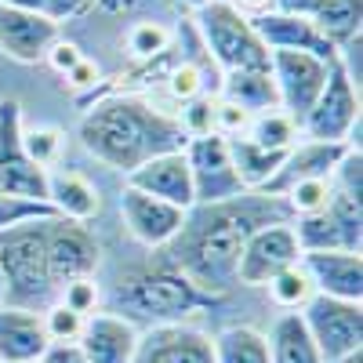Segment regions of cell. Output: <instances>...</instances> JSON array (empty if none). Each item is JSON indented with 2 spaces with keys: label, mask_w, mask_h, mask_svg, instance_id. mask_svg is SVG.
<instances>
[{
  "label": "cell",
  "mask_w": 363,
  "mask_h": 363,
  "mask_svg": "<svg viewBox=\"0 0 363 363\" xmlns=\"http://www.w3.org/2000/svg\"><path fill=\"white\" fill-rule=\"evenodd\" d=\"M291 222V211L280 196L244 193L225 203H196L186 211V225L164 247L167 262L207 294H225L236 284L240 251L262 225Z\"/></svg>",
  "instance_id": "cell-1"
},
{
  "label": "cell",
  "mask_w": 363,
  "mask_h": 363,
  "mask_svg": "<svg viewBox=\"0 0 363 363\" xmlns=\"http://www.w3.org/2000/svg\"><path fill=\"white\" fill-rule=\"evenodd\" d=\"M80 142L106 167L131 174L145 160L186 149L189 135L182 131L178 116L157 106H149L135 95H109L84 113Z\"/></svg>",
  "instance_id": "cell-2"
},
{
  "label": "cell",
  "mask_w": 363,
  "mask_h": 363,
  "mask_svg": "<svg viewBox=\"0 0 363 363\" xmlns=\"http://www.w3.org/2000/svg\"><path fill=\"white\" fill-rule=\"evenodd\" d=\"M211 306H218V294H207L196 287L186 272L171 262L145 265L128 272L113 291V313L124 320H145L149 327L160 323H182L193 313H203Z\"/></svg>",
  "instance_id": "cell-3"
},
{
  "label": "cell",
  "mask_w": 363,
  "mask_h": 363,
  "mask_svg": "<svg viewBox=\"0 0 363 363\" xmlns=\"http://www.w3.org/2000/svg\"><path fill=\"white\" fill-rule=\"evenodd\" d=\"M48 222H22L0 233V272H4V306L44 313L58 301V287L48 269Z\"/></svg>",
  "instance_id": "cell-4"
},
{
  "label": "cell",
  "mask_w": 363,
  "mask_h": 363,
  "mask_svg": "<svg viewBox=\"0 0 363 363\" xmlns=\"http://www.w3.org/2000/svg\"><path fill=\"white\" fill-rule=\"evenodd\" d=\"M196 29L222 73H262L269 69V48L258 40L251 18L233 0H211L196 11Z\"/></svg>",
  "instance_id": "cell-5"
},
{
  "label": "cell",
  "mask_w": 363,
  "mask_h": 363,
  "mask_svg": "<svg viewBox=\"0 0 363 363\" xmlns=\"http://www.w3.org/2000/svg\"><path fill=\"white\" fill-rule=\"evenodd\" d=\"M301 138L306 142H345L359 145V87L345 77V69L330 66V77L320 91L316 106L301 120Z\"/></svg>",
  "instance_id": "cell-6"
},
{
  "label": "cell",
  "mask_w": 363,
  "mask_h": 363,
  "mask_svg": "<svg viewBox=\"0 0 363 363\" xmlns=\"http://www.w3.org/2000/svg\"><path fill=\"white\" fill-rule=\"evenodd\" d=\"M330 66L335 62L306 55V51H269V77H272V87H277V106L298 128L316 106L320 91L330 77Z\"/></svg>",
  "instance_id": "cell-7"
},
{
  "label": "cell",
  "mask_w": 363,
  "mask_h": 363,
  "mask_svg": "<svg viewBox=\"0 0 363 363\" xmlns=\"http://www.w3.org/2000/svg\"><path fill=\"white\" fill-rule=\"evenodd\" d=\"M294 240L301 255L309 251H356L363 244V207L356 196L335 193L330 203L323 211H313V215L291 218Z\"/></svg>",
  "instance_id": "cell-8"
},
{
  "label": "cell",
  "mask_w": 363,
  "mask_h": 363,
  "mask_svg": "<svg viewBox=\"0 0 363 363\" xmlns=\"http://www.w3.org/2000/svg\"><path fill=\"white\" fill-rule=\"evenodd\" d=\"M298 316H301V323H306L309 338L316 342L323 363L363 349V306L359 301L313 294L306 306L298 309Z\"/></svg>",
  "instance_id": "cell-9"
},
{
  "label": "cell",
  "mask_w": 363,
  "mask_h": 363,
  "mask_svg": "<svg viewBox=\"0 0 363 363\" xmlns=\"http://www.w3.org/2000/svg\"><path fill=\"white\" fill-rule=\"evenodd\" d=\"M0 193L48 203V171L22 149V102L0 99Z\"/></svg>",
  "instance_id": "cell-10"
},
{
  "label": "cell",
  "mask_w": 363,
  "mask_h": 363,
  "mask_svg": "<svg viewBox=\"0 0 363 363\" xmlns=\"http://www.w3.org/2000/svg\"><path fill=\"white\" fill-rule=\"evenodd\" d=\"M186 164L193 174V196L196 203H225L244 196L247 189L240 186L233 157H229V142L222 135H200L186 142Z\"/></svg>",
  "instance_id": "cell-11"
},
{
  "label": "cell",
  "mask_w": 363,
  "mask_h": 363,
  "mask_svg": "<svg viewBox=\"0 0 363 363\" xmlns=\"http://www.w3.org/2000/svg\"><path fill=\"white\" fill-rule=\"evenodd\" d=\"M301 247L294 240L291 222H277V225H262L258 233H251V240L240 251L236 262V284H247V287H265L277 272L298 265Z\"/></svg>",
  "instance_id": "cell-12"
},
{
  "label": "cell",
  "mask_w": 363,
  "mask_h": 363,
  "mask_svg": "<svg viewBox=\"0 0 363 363\" xmlns=\"http://www.w3.org/2000/svg\"><path fill=\"white\" fill-rule=\"evenodd\" d=\"M48 269H51V284L58 287V294H62V287L73 284V280L95 277L99 240L80 222L51 218L48 222Z\"/></svg>",
  "instance_id": "cell-13"
},
{
  "label": "cell",
  "mask_w": 363,
  "mask_h": 363,
  "mask_svg": "<svg viewBox=\"0 0 363 363\" xmlns=\"http://www.w3.org/2000/svg\"><path fill=\"white\" fill-rule=\"evenodd\" d=\"M120 215H124L128 233L145 247H167L186 225V211L182 207L145 196L131 186H124V193H120Z\"/></svg>",
  "instance_id": "cell-14"
},
{
  "label": "cell",
  "mask_w": 363,
  "mask_h": 363,
  "mask_svg": "<svg viewBox=\"0 0 363 363\" xmlns=\"http://www.w3.org/2000/svg\"><path fill=\"white\" fill-rule=\"evenodd\" d=\"M58 29L62 26H55L44 15L0 4V55H8L11 62H22V66L44 62L48 51L62 40Z\"/></svg>",
  "instance_id": "cell-15"
},
{
  "label": "cell",
  "mask_w": 363,
  "mask_h": 363,
  "mask_svg": "<svg viewBox=\"0 0 363 363\" xmlns=\"http://www.w3.org/2000/svg\"><path fill=\"white\" fill-rule=\"evenodd\" d=\"M131 363H215L211 338L189 323H160L138 335Z\"/></svg>",
  "instance_id": "cell-16"
},
{
  "label": "cell",
  "mask_w": 363,
  "mask_h": 363,
  "mask_svg": "<svg viewBox=\"0 0 363 363\" xmlns=\"http://www.w3.org/2000/svg\"><path fill=\"white\" fill-rule=\"evenodd\" d=\"M316 294L363 306V255L356 251H309L298 258Z\"/></svg>",
  "instance_id": "cell-17"
},
{
  "label": "cell",
  "mask_w": 363,
  "mask_h": 363,
  "mask_svg": "<svg viewBox=\"0 0 363 363\" xmlns=\"http://www.w3.org/2000/svg\"><path fill=\"white\" fill-rule=\"evenodd\" d=\"M128 186L145 193V196H157L164 203H174L182 211L196 207V196H193V174H189V164H186V153H164V157H153L145 160L142 167H135L128 174Z\"/></svg>",
  "instance_id": "cell-18"
},
{
  "label": "cell",
  "mask_w": 363,
  "mask_h": 363,
  "mask_svg": "<svg viewBox=\"0 0 363 363\" xmlns=\"http://www.w3.org/2000/svg\"><path fill=\"white\" fill-rule=\"evenodd\" d=\"M258 40L269 48V51H306V55H316V58H327L335 62L338 51L330 44L320 29L301 18V15H287V11H265V15H255L251 18Z\"/></svg>",
  "instance_id": "cell-19"
},
{
  "label": "cell",
  "mask_w": 363,
  "mask_h": 363,
  "mask_svg": "<svg viewBox=\"0 0 363 363\" xmlns=\"http://www.w3.org/2000/svg\"><path fill=\"white\" fill-rule=\"evenodd\" d=\"M138 335L142 330L131 320L116 313H95L84 320L77 345L87 363H131L138 349Z\"/></svg>",
  "instance_id": "cell-20"
},
{
  "label": "cell",
  "mask_w": 363,
  "mask_h": 363,
  "mask_svg": "<svg viewBox=\"0 0 363 363\" xmlns=\"http://www.w3.org/2000/svg\"><path fill=\"white\" fill-rule=\"evenodd\" d=\"M345 142H294L287 149V157L277 171V178L262 189L265 196H284L298 182H316V178H330L338 167V160L345 157Z\"/></svg>",
  "instance_id": "cell-21"
},
{
  "label": "cell",
  "mask_w": 363,
  "mask_h": 363,
  "mask_svg": "<svg viewBox=\"0 0 363 363\" xmlns=\"http://www.w3.org/2000/svg\"><path fill=\"white\" fill-rule=\"evenodd\" d=\"M272 11L309 18L335 44V51H342L349 40H356L359 26H363V0H277Z\"/></svg>",
  "instance_id": "cell-22"
},
{
  "label": "cell",
  "mask_w": 363,
  "mask_h": 363,
  "mask_svg": "<svg viewBox=\"0 0 363 363\" xmlns=\"http://www.w3.org/2000/svg\"><path fill=\"white\" fill-rule=\"evenodd\" d=\"M51 338L44 330V316L0 306V363H33L48 352Z\"/></svg>",
  "instance_id": "cell-23"
},
{
  "label": "cell",
  "mask_w": 363,
  "mask_h": 363,
  "mask_svg": "<svg viewBox=\"0 0 363 363\" xmlns=\"http://www.w3.org/2000/svg\"><path fill=\"white\" fill-rule=\"evenodd\" d=\"M48 203L66 222H91L99 215V189L77 171H48Z\"/></svg>",
  "instance_id": "cell-24"
},
{
  "label": "cell",
  "mask_w": 363,
  "mask_h": 363,
  "mask_svg": "<svg viewBox=\"0 0 363 363\" xmlns=\"http://www.w3.org/2000/svg\"><path fill=\"white\" fill-rule=\"evenodd\" d=\"M229 142V157H233V167H236V178L240 186H244L247 193H262L272 178H277L280 164L287 153H272V149H262L255 145L247 135L240 138H225Z\"/></svg>",
  "instance_id": "cell-25"
},
{
  "label": "cell",
  "mask_w": 363,
  "mask_h": 363,
  "mask_svg": "<svg viewBox=\"0 0 363 363\" xmlns=\"http://www.w3.org/2000/svg\"><path fill=\"white\" fill-rule=\"evenodd\" d=\"M265 338H269V363H323L298 313H280Z\"/></svg>",
  "instance_id": "cell-26"
},
{
  "label": "cell",
  "mask_w": 363,
  "mask_h": 363,
  "mask_svg": "<svg viewBox=\"0 0 363 363\" xmlns=\"http://www.w3.org/2000/svg\"><path fill=\"white\" fill-rule=\"evenodd\" d=\"M222 102L244 109L251 116L269 113V109H280L269 69H262V73H222Z\"/></svg>",
  "instance_id": "cell-27"
},
{
  "label": "cell",
  "mask_w": 363,
  "mask_h": 363,
  "mask_svg": "<svg viewBox=\"0 0 363 363\" xmlns=\"http://www.w3.org/2000/svg\"><path fill=\"white\" fill-rule=\"evenodd\" d=\"M211 352L215 363H269V338L258 327L233 323L211 338Z\"/></svg>",
  "instance_id": "cell-28"
},
{
  "label": "cell",
  "mask_w": 363,
  "mask_h": 363,
  "mask_svg": "<svg viewBox=\"0 0 363 363\" xmlns=\"http://www.w3.org/2000/svg\"><path fill=\"white\" fill-rule=\"evenodd\" d=\"M298 124L280 113V109H269V113H258L251 116V128H247V138L262 149H272V153H287V149L298 142Z\"/></svg>",
  "instance_id": "cell-29"
},
{
  "label": "cell",
  "mask_w": 363,
  "mask_h": 363,
  "mask_svg": "<svg viewBox=\"0 0 363 363\" xmlns=\"http://www.w3.org/2000/svg\"><path fill=\"white\" fill-rule=\"evenodd\" d=\"M265 287H269L272 301H277L284 313H298V309L316 294V291H313V280L306 277V269H301V262L291 265V269H284V272H277V277H272Z\"/></svg>",
  "instance_id": "cell-30"
},
{
  "label": "cell",
  "mask_w": 363,
  "mask_h": 363,
  "mask_svg": "<svg viewBox=\"0 0 363 363\" xmlns=\"http://www.w3.org/2000/svg\"><path fill=\"white\" fill-rule=\"evenodd\" d=\"M62 142H66V135L58 128H29V131L22 128V149L40 171H51L62 160Z\"/></svg>",
  "instance_id": "cell-31"
},
{
  "label": "cell",
  "mask_w": 363,
  "mask_h": 363,
  "mask_svg": "<svg viewBox=\"0 0 363 363\" xmlns=\"http://www.w3.org/2000/svg\"><path fill=\"white\" fill-rule=\"evenodd\" d=\"M335 196V186H330V178H316V182H298L291 186L280 200L287 203L291 218H301V215H313V211H323Z\"/></svg>",
  "instance_id": "cell-32"
},
{
  "label": "cell",
  "mask_w": 363,
  "mask_h": 363,
  "mask_svg": "<svg viewBox=\"0 0 363 363\" xmlns=\"http://www.w3.org/2000/svg\"><path fill=\"white\" fill-rule=\"evenodd\" d=\"M0 4L18 8V11L44 15V18H51L55 26H62V22H73V18L87 15L91 8H95V0H0Z\"/></svg>",
  "instance_id": "cell-33"
},
{
  "label": "cell",
  "mask_w": 363,
  "mask_h": 363,
  "mask_svg": "<svg viewBox=\"0 0 363 363\" xmlns=\"http://www.w3.org/2000/svg\"><path fill=\"white\" fill-rule=\"evenodd\" d=\"M40 218H58L51 203H37V200H22V196H4L0 193V233H8L22 222H40Z\"/></svg>",
  "instance_id": "cell-34"
},
{
  "label": "cell",
  "mask_w": 363,
  "mask_h": 363,
  "mask_svg": "<svg viewBox=\"0 0 363 363\" xmlns=\"http://www.w3.org/2000/svg\"><path fill=\"white\" fill-rule=\"evenodd\" d=\"M171 44V29H164L160 22H135L131 33H128V48L135 58H153L164 55Z\"/></svg>",
  "instance_id": "cell-35"
},
{
  "label": "cell",
  "mask_w": 363,
  "mask_h": 363,
  "mask_svg": "<svg viewBox=\"0 0 363 363\" xmlns=\"http://www.w3.org/2000/svg\"><path fill=\"white\" fill-rule=\"evenodd\" d=\"M182 131L189 138H200V135H215V102L207 95H196L189 102H182V116H178Z\"/></svg>",
  "instance_id": "cell-36"
},
{
  "label": "cell",
  "mask_w": 363,
  "mask_h": 363,
  "mask_svg": "<svg viewBox=\"0 0 363 363\" xmlns=\"http://www.w3.org/2000/svg\"><path fill=\"white\" fill-rule=\"evenodd\" d=\"M40 316H44V330H48L51 342H77L80 330H84V316L69 313L62 301H55V306L44 309Z\"/></svg>",
  "instance_id": "cell-37"
},
{
  "label": "cell",
  "mask_w": 363,
  "mask_h": 363,
  "mask_svg": "<svg viewBox=\"0 0 363 363\" xmlns=\"http://www.w3.org/2000/svg\"><path fill=\"white\" fill-rule=\"evenodd\" d=\"M58 301L69 309V313H77V316H95L99 313V284L95 280H73V284H66L62 287V294H58Z\"/></svg>",
  "instance_id": "cell-38"
},
{
  "label": "cell",
  "mask_w": 363,
  "mask_h": 363,
  "mask_svg": "<svg viewBox=\"0 0 363 363\" xmlns=\"http://www.w3.org/2000/svg\"><path fill=\"white\" fill-rule=\"evenodd\" d=\"M171 95L182 99V102L203 95V80H200V69H196L193 62H182V66L171 73Z\"/></svg>",
  "instance_id": "cell-39"
},
{
  "label": "cell",
  "mask_w": 363,
  "mask_h": 363,
  "mask_svg": "<svg viewBox=\"0 0 363 363\" xmlns=\"http://www.w3.org/2000/svg\"><path fill=\"white\" fill-rule=\"evenodd\" d=\"M80 58H84V55H80V48H77V44H69V40H58V44L48 51V58H44V62H51L58 73L66 77V73H69V69L80 62Z\"/></svg>",
  "instance_id": "cell-40"
},
{
  "label": "cell",
  "mask_w": 363,
  "mask_h": 363,
  "mask_svg": "<svg viewBox=\"0 0 363 363\" xmlns=\"http://www.w3.org/2000/svg\"><path fill=\"white\" fill-rule=\"evenodd\" d=\"M66 84L77 87V91H95V84H99V66L87 62V58H80V62L66 73Z\"/></svg>",
  "instance_id": "cell-41"
},
{
  "label": "cell",
  "mask_w": 363,
  "mask_h": 363,
  "mask_svg": "<svg viewBox=\"0 0 363 363\" xmlns=\"http://www.w3.org/2000/svg\"><path fill=\"white\" fill-rule=\"evenodd\" d=\"M40 363H87L77 342H51L48 352L40 356Z\"/></svg>",
  "instance_id": "cell-42"
},
{
  "label": "cell",
  "mask_w": 363,
  "mask_h": 363,
  "mask_svg": "<svg viewBox=\"0 0 363 363\" xmlns=\"http://www.w3.org/2000/svg\"><path fill=\"white\" fill-rule=\"evenodd\" d=\"M233 4L244 11L247 18H255V15H265V11L277 8V0H233Z\"/></svg>",
  "instance_id": "cell-43"
},
{
  "label": "cell",
  "mask_w": 363,
  "mask_h": 363,
  "mask_svg": "<svg viewBox=\"0 0 363 363\" xmlns=\"http://www.w3.org/2000/svg\"><path fill=\"white\" fill-rule=\"evenodd\" d=\"M95 4H99L102 11H124V8L131 4V0H95Z\"/></svg>",
  "instance_id": "cell-44"
},
{
  "label": "cell",
  "mask_w": 363,
  "mask_h": 363,
  "mask_svg": "<svg viewBox=\"0 0 363 363\" xmlns=\"http://www.w3.org/2000/svg\"><path fill=\"white\" fill-rule=\"evenodd\" d=\"M330 363H363V349H356V352H345V356L330 359Z\"/></svg>",
  "instance_id": "cell-45"
},
{
  "label": "cell",
  "mask_w": 363,
  "mask_h": 363,
  "mask_svg": "<svg viewBox=\"0 0 363 363\" xmlns=\"http://www.w3.org/2000/svg\"><path fill=\"white\" fill-rule=\"evenodd\" d=\"M174 4L189 8V11H200V8H207V4H211V0H174Z\"/></svg>",
  "instance_id": "cell-46"
},
{
  "label": "cell",
  "mask_w": 363,
  "mask_h": 363,
  "mask_svg": "<svg viewBox=\"0 0 363 363\" xmlns=\"http://www.w3.org/2000/svg\"><path fill=\"white\" fill-rule=\"evenodd\" d=\"M0 306H4V272H0Z\"/></svg>",
  "instance_id": "cell-47"
},
{
  "label": "cell",
  "mask_w": 363,
  "mask_h": 363,
  "mask_svg": "<svg viewBox=\"0 0 363 363\" xmlns=\"http://www.w3.org/2000/svg\"><path fill=\"white\" fill-rule=\"evenodd\" d=\"M33 363H40V359H33Z\"/></svg>",
  "instance_id": "cell-48"
}]
</instances>
